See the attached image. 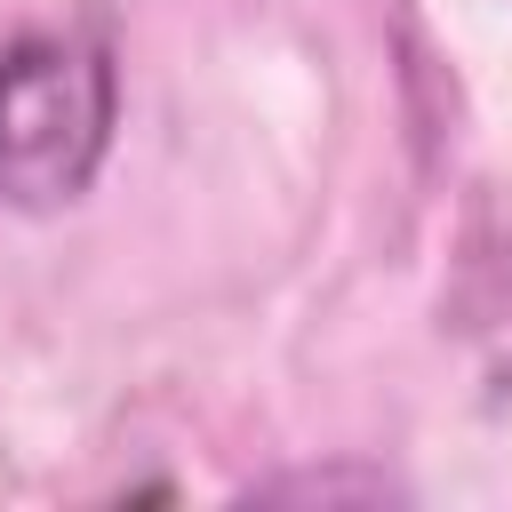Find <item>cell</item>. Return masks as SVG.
Returning <instances> with one entry per match:
<instances>
[{
  "label": "cell",
  "mask_w": 512,
  "mask_h": 512,
  "mask_svg": "<svg viewBox=\"0 0 512 512\" xmlns=\"http://www.w3.org/2000/svg\"><path fill=\"white\" fill-rule=\"evenodd\" d=\"M248 496H320V504H336V496H352V504H392V496H408L392 472H376V464H328V472H272V480H248Z\"/></svg>",
  "instance_id": "7a4b0ae2"
},
{
  "label": "cell",
  "mask_w": 512,
  "mask_h": 512,
  "mask_svg": "<svg viewBox=\"0 0 512 512\" xmlns=\"http://www.w3.org/2000/svg\"><path fill=\"white\" fill-rule=\"evenodd\" d=\"M120 136V64L88 24H32L0 40V208L64 216L96 192Z\"/></svg>",
  "instance_id": "6da1fadb"
}]
</instances>
